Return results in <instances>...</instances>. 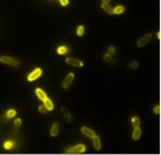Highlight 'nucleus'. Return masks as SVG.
Returning <instances> with one entry per match:
<instances>
[{
    "instance_id": "obj_1",
    "label": "nucleus",
    "mask_w": 161,
    "mask_h": 155,
    "mask_svg": "<svg viewBox=\"0 0 161 155\" xmlns=\"http://www.w3.org/2000/svg\"><path fill=\"white\" fill-rule=\"evenodd\" d=\"M0 62L4 64H8V65H12V67H18L19 65V62L16 60L12 58L9 56H1L0 57Z\"/></svg>"
},
{
    "instance_id": "obj_2",
    "label": "nucleus",
    "mask_w": 161,
    "mask_h": 155,
    "mask_svg": "<svg viewBox=\"0 0 161 155\" xmlns=\"http://www.w3.org/2000/svg\"><path fill=\"white\" fill-rule=\"evenodd\" d=\"M84 150H85V146L84 145H77V146H75V147L69 148L65 153H67V154H81V153H83Z\"/></svg>"
},
{
    "instance_id": "obj_3",
    "label": "nucleus",
    "mask_w": 161,
    "mask_h": 155,
    "mask_svg": "<svg viewBox=\"0 0 161 155\" xmlns=\"http://www.w3.org/2000/svg\"><path fill=\"white\" fill-rule=\"evenodd\" d=\"M65 63L69 64V65L76 67V68H82V67H83V62L77 58H74V57H68V58L65 60Z\"/></svg>"
},
{
    "instance_id": "obj_4",
    "label": "nucleus",
    "mask_w": 161,
    "mask_h": 155,
    "mask_svg": "<svg viewBox=\"0 0 161 155\" xmlns=\"http://www.w3.org/2000/svg\"><path fill=\"white\" fill-rule=\"evenodd\" d=\"M151 39H152V34H146V35H144L141 39H140L139 41L137 42V45H138V47H145V46L147 45V43L151 41Z\"/></svg>"
},
{
    "instance_id": "obj_5",
    "label": "nucleus",
    "mask_w": 161,
    "mask_h": 155,
    "mask_svg": "<svg viewBox=\"0 0 161 155\" xmlns=\"http://www.w3.org/2000/svg\"><path fill=\"white\" fill-rule=\"evenodd\" d=\"M61 111H62L63 115H64L65 120H67L68 122H72V121H74V117H72V114H71V113H70V111L68 110L67 107L62 106V107H61Z\"/></svg>"
},
{
    "instance_id": "obj_6",
    "label": "nucleus",
    "mask_w": 161,
    "mask_h": 155,
    "mask_svg": "<svg viewBox=\"0 0 161 155\" xmlns=\"http://www.w3.org/2000/svg\"><path fill=\"white\" fill-rule=\"evenodd\" d=\"M74 78H75V75H74L72 72H70L69 75L65 77V79H64V82H63L62 86L64 87V89H68V87L71 85V83H72V80H74Z\"/></svg>"
},
{
    "instance_id": "obj_7",
    "label": "nucleus",
    "mask_w": 161,
    "mask_h": 155,
    "mask_svg": "<svg viewBox=\"0 0 161 155\" xmlns=\"http://www.w3.org/2000/svg\"><path fill=\"white\" fill-rule=\"evenodd\" d=\"M41 73H42L41 69H36V70H34L29 76H28V80H29V82H33V80H35L36 78H39L40 76H41Z\"/></svg>"
},
{
    "instance_id": "obj_8",
    "label": "nucleus",
    "mask_w": 161,
    "mask_h": 155,
    "mask_svg": "<svg viewBox=\"0 0 161 155\" xmlns=\"http://www.w3.org/2000/svg\"><path fill=\"white\" fill-rule=\"evenodd\" d=\"M81 132H82V134H83V135L88 136V138H93V136L96 135V134H95V132H93L92 129L88 128V127H82Z\"/></svg>"
},
{
    "instance_id": "obj_9",
    "label": "nucleus",
    "mask_w": 161,
    "mask_h": 155,
    "mask_svg": "<svg viewBox=\"0 0 161 155\" xmlns=\"http://www.w3.org/2000/svg\"><path fill=\"white\" fill-rule=\"evenodd\" d=\"M92 142H93V147L96 148L97 150H99L100 148H102V145H100V139H99V136H97V135H95L92 138Z\"/></svg>"
},
{
    "instance_id": "obj_10",
    "label": "nucleus",
    "mask_w": 161,
    "mask_h": 155,
    "mask_svg": "<svg viewBox=\"0 0 161 155\" xmlns=\"http://www.w3.org/2000/svg\"><path fill=\"white\" fill-rule=\"evenodd\" d=\"M58 131H60V126H58L57 122H55V124L51 126V129H50V135L51 136H56L58 134Z\"/></svg>"
},
{
    "instance_id": "obj_11",
    "label": "nucleus",
    "mask_w": 161,
    "mask_h": 155,
    "mask_svg": "<svg viewBox=\"0 0 161 155\" xmlns=\"http://www.w3.org/2000/svg\"><path fill=\"white\" fill-rule=\"evenodd\" d=\"M102 8H103V10H104L106 13H109V14H114V12H113V7H111V6H110V4L103 3Z\"/></svg>"
},
{
    "instance_id": "obj_12",
    "label": "nucleus",
    "mask_w": 161,
    "mask_h": 155,
    "mask_svg": "<svg viewBox=\"0 0 161 155\" xmlns=\"http://www.w3.org/2000/svg\"><path fill=\"white\" fill-rule=\"evenodd\" d=\"M140 136H141V129H140L139 127H135V128H134V132H133V135H132L133 140H134V141L139 140Z\"/></svg>"
},
{
    "instance_id": "obj_13",
    "label": "nucleus",
    "mask_w": 161,
    "mask_h": 155,
    "mask_svg": "<svg viewBox=\"0 0 161 155\" xmlns=\"http://www.w3.org/2000/svg\"><path fill=\"white\" fill-rule=\"evenodd\" d=\"M44 106H46V107H47V110H48V111H51V110H54L53 101H51L50 99H48V98H47L46 100H44Z\"/></svg>"
},
{
    "instance_id": "obj_14",
    "label": "nucleus",
    "mask_w": 161,
    "mask_h": 155,
    "mask_svg": "<svg viewBox=\"0 0 161 155\" xmlns=\"http://www.w3.org/2000/svg\"><path fill=\"white\" fill-rule=\"evenodd\" d=\"M36 94H37V97H39L40 99H41V100H46L47 99V97H46V93H44L43 91H42L41 89H36Z\"/></svg>"
},
{
    "instance_id": "obj_15",
    "label": "nucleus",
    "mask_w": 161,
    "mask_h": 155,
    "mask_svg": "<svg viewBox=\"0 0 161 155\" xmlns=\"http://www.w3.org/2000/svg\"><path fill=\"white\" fill-rule=\"evenodd\" d=\"M124 11H125V7H124V6H117V7L113 8L114 14H120V13H123Z\"/></svg>"
},
{
    "instance_id": "obj_16",
    "label": "nucleus",
    "mask_w": 161,
    "mask_h": 155,
    "mask_svg": "<svg viewBox=\"0 0 161 155\" xmlns=\"http://www.w3.org/2000/svg\"><path fill=\"white\" fill-rule=\"evenodd\" d=\"M132 125H133V127H139V125H140V119L138 117H134V118H132Z\"/></svg>"
},
{
    "instance_id": "obj_17",
    "label": "nucleus",
    "mask_w": 161,
    "mask_h": 155,
    "mask_svg": "<svg viewBox=\"0 0 161 155\" xmlns=\"http://www.w3.org/2000/svg\"><path fill=\"white\" fill-rule=\"evenodd\" d=\"M77 35L78 36H83L84 35V27L83 26L78 27V29H77Z\"/></svg>"
},
{
    "instance_id": "obj_18",
    "label": "nucleus",
    "mask_w": 161,
    "mask_h": 155,
    "mask_svg": "<svg viewBox=\"0 0 161 155\" xmlns=\"http://www.w3.org/2000/svg\"><path fill=\"white\" fill-rule=\"evenodd\" d=\"M104 60H105V61H107V62H112V63H114V62H116V60L112 58L110 55H105V56H104Z\"/></svg>"
},
{
    "instance_id": "obj_19",
    "label": "nucleus",
    "mask_w": 161,
    "mask_h": 155,
    "mask_svg": "<svg viewBox=\"0 0 161 155\" xmlns=\"http://www.w3.org/2000/svg\"><path fill=\"white\" fill-rule=\"evenodd\" d=\"M39 111H40L41 113H44V114H47V113L49 112V111L47 110L46 106H40V107H39Z\"/></svg>"
},
{
    "instance_id": "obj_20",
    "label": "nucleus",
    "mask_w": 161,
    "mask_h": 155,
    "mask_svg": "<svg viewBox=\"0 0 161 155\" xmlns=\"http://www.w3.org/2000/svg\"><path fill=\"white\" fill-rule=\"evenodd\" d=\"M138 67H139V63H138V62H131V64H130V68L131 69H137Z\"/></svg>"
},
{
    "instance_id": "obj_21",
    "label": "nucleus",
    "mask_w": 161,
    "mask_h": 155,
    "mask_svg": "<svg viewBox=\"0 0 161 155\" xmlns=\"http://www.w3.org/2000/svg\"><path fill=\"white\" fill-rule=\"evenodd\" d=\"M15 115V110H9L8 112H7V118H12Z\"/></svg>"
},
{
    "instance_id": "obj_22",
    "label": "nucleus",
    "mask_w": 161,
    "mask_h": 155,
    "mask_svg": "<svg viewBox=\"0 0 161 155\" xmlns=\"http://www.w3.org/2000/svg\"><path fill=\"white\" fill-rule=\"evenodd\" d=\"M21 124H22L21 119H16V120H15V122H14V127H15V128H19V127L21 126Z\"/></svg>"
},
{
    "instance_id": "obj_23",
    "label": "nucleus",
    "mask_w": 161,
    "mask_h": 155,
    "mask_svg": "<svg viewBox=\"0 0 161 155\" xmlns=\"http://www.w3.org/2000/svg\"><path fill=\"white\" fill-rule=\"evenodd\" d=\"M65 51H67V48H65V47H60V48H58V50H57V53L60 55H63Z\"/></svg>"
},
{
    "instance_id": "obj_24",
    "label": "nucleus",
    "mask_w": 161,
    "mask_h": 155,
    "mask_svg": "<svg viewBox=\"0 0 161 155\" xmlns=\"http://www.w3.org/2000/svg\"><path fill=\"white\" fill-rule=\"evenodd\" d=\"M12 145H13V143H12V142H6V143H5V148L9 149V148L12 147Z\"/></svg>"
},
{
    "instance_id": "obj_25",
    "label": "nucleus",
    "mask_w": 161,
    "mask_h": 155,
    "mask_svg": "<svg viewBox=\"0 0 161 155\" xmlns=\"http://www.w3.org/2000/svg\"><path fill=\"white\" fill-rule=\"evenodd\" d=\"M154 112H155L156 113V114H159V113H160V106H156V107L155 108H154Z\"/></svg>"
},
{
    "instance_id": "obj_26",
    "label": "nucleus",
    "mask_w": 161,
    "mask_h": 155,
    "mask_svg": "<svg viewBox=\"0 0 161 155\" xmlns=\"http://www.w3.org/2000/svg\"><path fill=\"white\" fill-rule=\"evenodd\" d=\"M60 3H61V5L65 6V5H68V0H60Z\"/></svg>"
},
{
    "instance_id": "obj_27",
    "label": "nucleus",
    "mask_w": 161,
    "mask_h": 155,
    "mask_svg": "<svg viewBox=\"0 0 161 155\" xmlns=\"http://www.w3.org/2000/svg\"><path fill=\"white\" fill-rule=\"evenodd\" d=\"M109 53H114V48H113V47L110 48V49H109Z\"/></svg>"
},
{
    "instance_id": "obj_28",
    "label": "nucleus",
    "mask_w": 161,
    "mask_h": 155,
    "mask_svg": "<svg viewBox=\"0 0 161 155\" xmlns=\"http://www.w3.org/2000/svg\"><path fill=\"white\" fill-rule=\"evenodd\" d=\"M103 3H106V4H109L110 3V0H102Z\"/></svg>"
}]
</instances>
